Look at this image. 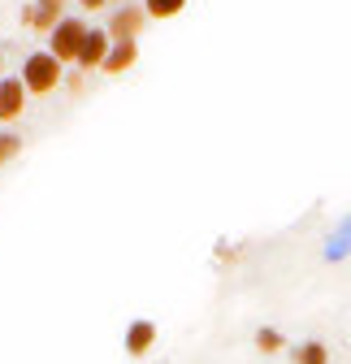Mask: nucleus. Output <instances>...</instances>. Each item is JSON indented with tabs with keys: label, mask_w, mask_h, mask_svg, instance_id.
Returning <instances> with one entry per match:
<instances>
[{
	"label": "nucleus",
	"mask_w": 351,
	"mask_h": 364,
	"mask_svg": "<svg viewBox=\"0 0 351 364\" xmlns=\"http://www.w3.org/2000/svg\"><path fill=\"white\" fill-rule=\"evenodd\" d=\"M61 14H65V0H35V5L22 9V22H26L31 31H48V35H53V31L65 22Z\"/></svg>",
	"instance_id": "nucleus-4"
},
{
	"label": "nucleus",
	"mask_w": 351,
	"mask_h": 364,
	"mask_svg": "<svg viewBox=\"0 0 351 364\" xmlns=\"http://www.w3.org/2000/svg\"><path fill=\"white\" fill-rule=\"evenodd\" d=\"M26 109V87L22 78H0V122H14Z\"/></svg>",
	"instance_id": "nucleus-6"
},
{
	"label": "nucleus",
	"mask_w": 351,
	"mask_h": 364,
	"mask_svg": "<svg viewBox=\"0 0 351 364\" xmlns=\"http://www.w3.org/2000/svg\"><path fill=\"white\" fill-rule=\"evenodd\" d=\"M144 22H148V14L144 9H135V5H122L113 18H109V39L113 43H135L139 39V31H144Z\"/></svg>",
	"instance_id": "nucleus-3"
},
{
	"label": "nucleus",
	"mask_w": 351,
	"mask_h": 364,
	"mask_svg": "<svg viewBox=\"0 0 351 364\" xmlns=\"http://www.w3.org/2000/svg\"><path fill=\"white\" fill-rule=\"evenodd\" d=\"M291 360H295V364H330V351H325V343L308 338V343H299V347L291 351Z\"/></svg>",
	"instance_id": "nucleus-9"
},
{
	"label": "nucleus",
	"mask_w": 351,
	"mask_h": 364,
	"mask_svg": "<svg viewBox=\"0 0 351 364\" xmlns=\"http://www.w3.org/2000/svg\"><path fill=\"white\" fill-rule=\"evenodd\" d=\"M135 61H139V43H113L100 70H104V74H126Z\"/></svg>",
	"instance_id": "nucleus-8"
},
{
	"label": "nucleus",
	"mask_w": 351,
	"mask_h": 364,
	"mask_svg": "<svg viewBox=\"0 0 351 364\" xmlns=\"http://www.w3.org/2000/svg\"><path fill=\"white\" fill-rule=\"evenodd\" d=\"M78 5H82V9H100V5H104V0H78Z\"/></svg>",
	"instance_id": "nucleus-13"
},
{
	"label": "nucleus",
	"mask_w": 351,
	"mask_h": 364,
	"mask_svg": "<svg viewBox=\"0 0 351 364\" xmlns=\"http://www.w3.org/2000/svg\"><path fill=\"white\" fill-rule=\"evenodd\" d=\"M152 343H156V326L152 321H130V330H126V351L130 355H148Z\"/></svg>",
	"instance_id": "nucleus-7"
},
{
	"label": "nucleus",
	"mask_w": 351,
	"mask_h": 364,
	"mask_svg": "<svg viewBox=\"0 0 351 364\" xmlns=\"http://www.w3.org/2000/svg\"><path fill=\"white\" fill-rule=\"evenodd\" d=\"M61 82V61L53 53H31L26 65H22V87L31 91V96H48V91H57Z\"/></svg>",
	"instance_id": "nucleus-1"
},
{
	"label": "nucleus",
	"mask_w": 351,
	"mask_h": 364,
	"mask_svg": "<svg viewBox=\"0 0 351 364\" xmlns=\"http://www.w3.org/2000/svg\"><path fill=\"white\" fill-rule=\"evenodd\" d=\"M183 9H187V0H144V14L161 18V22H169L173 14H183Z\"/></svg>",
	"instance_id": "nucleus-10"
},
{
	"label": "nucleus",
	"mask_w": 351,
	"mask_h": 364,
	"mask_svg": "<svg viewBox=\"0 0 351 364\" xmlns=\"http://www.w3.org/2000/svg\"><path fill=\"white\" fill-rule=\"evenodd\" d=\"M82 43H87V26H82V22H74V18H65V22L53 31V48H48V53H53L61 65H70V61H78Z\"/></svg>",
	"instance_id": "nucleus-2"
},
{
	"label": "nucleus",
	"mask_w": 351,
	"mask_h": 364,
	"mask_svg": "<svg viewBox=\"0 0 351 364\" xmlns=\"http://www.w3.org/2000/svg\"><path fill=\"white\" fill-rule=\"evenodd\" d=\"M0 78H5V57H0Z\"/></svg>",
	"instance_id": "nucleus-14"
},
{
	"label": "nucleus",
	"mask_w": 351,
	"mask_h": 364,
	"mask_svg": "<svg viewBox=\"0 0 351 364\" xmlns=\"http://www.w3.org/2000/svg\"><path fill=\"white\" fill-rule=\"evenodd\" d=\"M109 48H113L109 31H87V43H82V53H78V65L82 70H100L104 57H109Z\"/></svg>",
	"instance_id": "nucleus-5"
},
{
	"label": "nucleus",
	"mask_w": 351,
	"mask_h": 364,
	"mask_svg": "<svg viewBox=\"0 0 351 364\" xmlns=\"http://www.w3.org/2000/svg\"><path fill=\"white\" fill-rule=\"evenodd\" d=\"M18 152H22V139H18V134H0V165L14 161Z\"/></svg>",
	"instance_id": "nucleus-12"
},
{
	"label": "nucleus",
	"mask_w": 351,
	"mask_h": 364,
	"mask_svg": "<svg viewBox=\"0 0 351 364\" xmlns=\"http://www.w3.org/2000/svg\"><path fill=\"white\" fill-rule=\"evenodd\" d=\"M256 347L265 351V355H278V351L286 347V338H282V334H278L274 326H260V330H256Z\"/></svg>",
	"instance_id": "nucleus-11"
}]
</instances>
